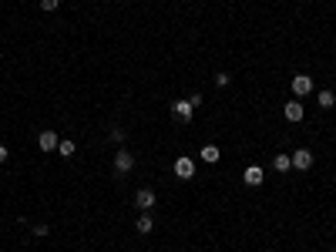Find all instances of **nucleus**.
I'll list each match as a JSON object with an SVG mask.
<instances>
[{
  "mask_svg": "<svg viewBox=\"0 0 336 252\" xmlns=\"http://www.w3.org/2000/svg\"><path fill=\"white\" fill-rule=\"evenodd\" d=\"M172 111H175L179 118H185V121H189L192 114H195V104H192V98H189V101H175V104H172Z\"/></svg>",
  "mask_w": 336,
  "mask_h": 252,
  "instance_id": "6",
  "label": "nucleus"
},
{
  "mask_svg": "<svg viewBox=\"0 0 336 252\" xmlns=\"http://www.w3.org/2000/svg\"><path fill=\"white\" fill-rule=\"evenodd\" d=\"M272 165H276V172H289V168H292V158H289V155H276V158H272Z\"/></svg>",
  "mask_w": 336,
  "mask_h": 252,
  "instance_id": "11",
  "label": "nucleus"
},
{
  "mask_svg": "<svg viewBox=\"0 0 336 252\" xmlns=\"http://www.w3.org/2000/svg\"><path fill=\"white\" fill-rule=\"evenodd\" d=\"M131 168H134V158H131V152H124V148H118V152H114V172H118V175H128Z\"/></svg>",
  "mask_w": 336,
  "mask_h": 252,
  "instance_id": "1",
  "label": "nucleus"
},
{
  "mask_svg": "<svg viewBox=\"0 0 336 252\" xmlns=\"http://www.w3.org/2000/svg\"><path fill=\"white\" fill-rule=\"evenodd\" d=\"M111 142H118V145L124 142V132H121V128H111Z\"/></svg>",
  "mask_w": 336,
  "mask_h": 252,
  "instance_id": "16",
  "label": "nucleus"
},
{
  "mask_svg": "<svg viewBox=\"0 0 336 252\" xmlns=\"http://www.w3.org/2000/svg\"><path fill=\"white\" fill-rule=\"evenodd\" d=\"M41 7H44V11H57V7H61V0H41Z\"/></svg>",
  "mask_w": 336,
  "mask_h": 252,
  "instance_id": "15",
  "label": "nucleus"
},
{
  "mask_svg": "<svg viewBox=\"0 0 336 252\" xmlns=\"http://www.w3.org/2000/svg\"><path fill=\"white\" fill-rule=\"evenodd\" d=\"M289 158H292V168H299V172H306V168L313 165V152H309V148H299V152H292Z\"/></svg>",
  "mask_w": 336,
  "mask_h": 252,
  "instance_id": "2",
  "label": "nucleus"
},
{
  "mask_svg": "<svg viewBox=\"0 0 336 252\" xmlns=\"http://www.w3.org/2000/svg\"><path fill=\"white\" fill-rule=\"evenodd\" d=\"M316 101H319V104H323V108H333V104H336L333 91H319V98H316Z\"/></svg>",
  "mask_w": 336,
  "mask_h": 252,
  "instance_id": "14",
  "label": "nucleus"
},
{
  "mask_svg": "<svg viewBox=\"0 0 336 252\" xmlns=\"http://www.w3.org/2000/svg\"><path fill=\"white\" fill-rule=\"evenodd\" d=\"M175 175L179 178H192L195 175V162H192V158H179V162H175Z\"/></svg>",
  "mask_w": 336,
  "mask_h": 252,
  "instance_id": "4",
  "label": "nucleus"
},
{
  "mask_svg": "<svg viewBox=\"0 0 336 252\" xmlns=\"http://www.w3.org/2000/svg\"><path fill=\"white\" fill-rule=\"evenodd\" d=\"M37 145H41V152H57V135L54 132H41V138H37Z\"/></svg>",
  "mask_w": 336,
  "mask_h": 252,
  "instance_id": "5",
  "label": "nucleus"
},
{
  "mask_svg": "<svg viewBox=\"0 0 336 252\" xmlns=\"http://www.w3.org/2000/svg\"><path fill=\"white\" fill-rule=\"evenodd\" d=\"M292 91H296L299 98H306V94L313 91V77H309V74H296V77H292Z\"/></svg>",
  "mask_w": 336,
  "mask_h": 252,
  "instance_id": "3",
  "label": "nucleus"
},
{
  "mask_svg": "<svg viewBox=\"0 0 336 252\" xmlns=\"http://www.w3.org/2000/svg\"><path fill=\"white\" fill-rule=\"evenodd\" d=\"M7 162V148H4V145H0V165Z\"/></svg>",
  "mask_w": 336,
  "mask_h": 252,
  "instance_id": "17",
  "label": "nucleus"
},
{
  "mask_svg": "<svg viewBox=\"0 0 336 252\" xmlns=\"http://www.w3.org/2000/svg\"><path fill=\"white\" fill-rule=\"evenodd\" d=\"M57 152H61V158H71V155H74V142H71V138H64V142L57 145Z\"/></svg>",
  "mask_w": 336,
  "mask_h": 252,
  "instance_id": "12",
  "label": "nucleus"
},
{
  "mask_svg": "<svg viewBox=\"0 0 336 252\" xmlns=\"http://www.w3.org/2000/svg\"><path fill=\"white\" fill-rule=\"evenodd\" d=\"M151 229H155V222H151V215H141V219H138V232H141V235H148Z\"/></svg>",
  "mask_w": 336,
  "mask_h": 252,
  "instance_id": "13",
  "label": "nucleus"
},
{
  "mask_svg": "<svg viewBox=\"0 0 336 252\" xmlns=\"http://www.w3.org/2000/svg\"><path fill=\"white\" fill-rule=\"evenodd\" d=\"M242 178H246V185H252V188H256V185H262V168H259V165H249V168H246V175H242Z\"/></svg>",
  "mask_w": 336,
  "mask_h": 252,
  "instance_id": "7",
  "label": "nucleus"
},
{
  "mask_svg": "<svg viewBox=\"0 0 336 252\" xmlns=\"http://www.w3.org/2000/svg\"><path fill=\"white\" fill-rule=\"evenodd\" d=\"M134 202H138V208H151L155 205V192H151V188H141V192L134 195Z\"/></svg>",
  "mask_w": 336,
  "mask_h": 252,
  "instance_id": "9",
  "label": "nucleus"
},
{
  "mask_svg": "<svg viewBox=\"0 0 336 252\" xmlns=\"http://www.w3.org/2000/svg\"><path fill=\"white\" fill-rule=\"evenodd\" d=\"M286 121H302V101H289L286 104Z\"/></svg>",
  "mask_w": 336,
  "mask_h": 252,
  "instance_id": "10",
  "label": "nucleus"
},
{
  "mask_svg": "<svg viewBox=\"0 0 336 252\" xmlns=\"http://www.w3.org/2000/svg\"><path fill=\"white\" fill-rule=\"evenodd\" d=\"M202 162H209V165H215L219 162V158H222V152H219V145H205V148H202Z\"/></svg>",
  "mask_w": 336,
  "mask_h": 252,
  "instance_id": "8",
  "label": "nucleus"
}]
</instances>
